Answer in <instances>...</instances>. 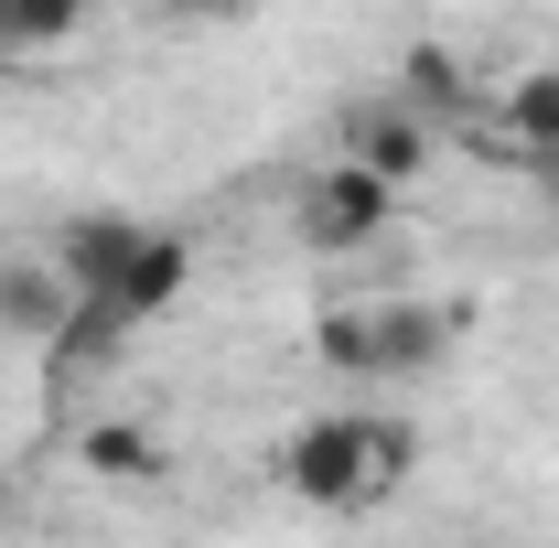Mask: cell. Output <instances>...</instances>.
Returning <instances> with one entry per match:
<instances>
[{
    "label": "cell",
    "mask_w": 559,
    "mask_h": 548,
    "mask_svg": "<svg viewBox=\"0 0 559 548\" xmlns=\"http://www.w3.org/2000/svg\"><path fill=\"white\" fill-rule=\"evenodd\" d=\"M419 463V430L399 409H312L290 441L270 452V484L290 505H312V516H366V505H388Z\"/></svg>",
    "instance_id": "1"
},
{
    "label": "cell",
    "mask_w": 559,
    "mask_h": 548,
    "mask_svg": "<svg viewBox=\"0 0 559 548\" xmlns=\"http://www.w3.org/2000/svg\"><path fill=\"white\" fill-rule=\"evenodd\" d=\"M452 334H463V312H419V301H334L323 323H312V355L345 377V388H399V377H419V366H441L452 355Z\"/></svg>",
    "instance_id": "2"
},
{
    "label": "cell",
    "mask_w": 559,
    "mask_h": 548,
    "mask_svg": "<svg viewBox=\"0 0 559 548\" xmlns=\"http://www.w3.org/2000/svg\"><path fill=\"white\" fill-rule=\"evenodd\" d=\"M290 226H301V248H312V259H366V248L399 226V183H388V172H366L355 151H334L323 172H301Z\"/></svg>",
    "instance_id": "3"
},
{
    "label": "cell",
    "mask_w": 559,
    "mask_h": 548,
    "mask_svg": "<svg viewBox=\"0 0 559 548\" xmlns=\"http://www.w3.org/2000/svg\"><path fill=\"white\" fill-rule=\"evenodd\" d=\"M194 270H205V259H194V237H183V226H140L130 270L108 279V290H75V301H97L119 334H140V323H162V312L194 290Z\"/></svg>",
    "instance_id": "4"
},
{
    "label": "cell",
    "mask_w": 559,
    "mask_h": 548,
    "mask_svg": "<svg viewBox=\"0 0 559 548\" xmlns=\"http://www.w3.org/2000/svg\"><path fill=\"white\" fill-rule=\"evenodd\" d=\"M345 151H355V162H366V172H388V183H399V194H409L419 172H430V162H441V130H430V119H419L409 97H377V108H355V130H345Z\"/></svg>",
    "instance_id": "5"
},
{
    "label": "cell",
    "mask_w": 559,
    "mask_h": 548,
    "mask_svg": "<svg viewBox=\"0 0 559 548\" xmlns=\"http://www.w3.org/2000/svg\"><path fill=\"white\" fill-rule=\"evenodd\" d=\"M140 226H151V215H108V205H86V215H66V226H55V248H44V259H55L75 290H108V279L130 270Z\"/></svg>",
    "instance_id": "6"
},
{
    "label": "cell",
    "mask_w": 559,
    "mask_h": 548,
    "mask_svg": "<svg viewBox=\"0 0 559 548\" xmlns=\"http://www.w3.org/2000/svg\"><path fill=\"white\" fill-rule=\"evenodd\" d=\"M75 312V279L55 259H0V334L11 344H55Z\"/></svg>",
    "instance_id": "7"
},
{
    "label": "cell",
    "mask_w": 559,
    "mask_h": 548,
    "mask_svg": "<svg viewBox=\"0 0 559 548\" xmlns=\"http://www.w3.org/2000/svg\"><path fill=\"white\" fill-rule=\"evenodd\" d=\"M399 97H409V108H419L441 140L474 130V65H463L452 44H409V55H399Z\"/></svg>",
    "instance_id": "8"
},
{
    "label": "cell",
    "mask_w": 559,
    "mask_h": 548,
    "mask_svg": "<svg viewBox=\"0 0 559 548\" xmlns=\"http://www.w3.org/2000/svg\"><path fill=\"white\" fill-rule=\"evenodd\" d=\"M495 140H506V162L559 151V65H527L506 97H495Z\"/></svg>",
    "instance_id": "9"
},
{
    "label": "cell",
    "mask_w": 559,
    "mask_h": 548,
    "mask_svg": "<svg viewBox=\"0 0 559 548\" xmlns=\"http://www.w3.org/2000/svg\"><path fill=\"white\" fill-rule=\"evenodd\" d=\"M86 33V0H0V65H44Z\"/></svg>",
    "instance_id": "10"
},
{
    "label": "cell",
    "mask_w": 559,
    "mask_h": 548,
    "mask_svg": "<svg viewBox=\"0 0 559 548\" xmlns=\"http://www.w3.org/2000/svg\"><path fill=\"white\" fill-rule=\"evenodd\" d=\"M86 474H151V441L119 430V419H108V430H86Z\"/></svg>",
    "instance_id": "11"
},
{
    "label": "cell",
    "mask_w": 559,
    "mask_h": 548,
    "mask_svg": "<svg viewBox=\"0 0 559 548\" xmlns=\"http://www.w3.org/2000/svg\"><path fill=\"white\" fill-rule=\"evenodd\" d=\"M162 22H183V33H215V22H248V0H151Z\"/></svg>",
    "instance_id": "12"
},
{
    "label": "cell",
    "mask_w": 559,
    "mask_h": 548,
    "mask_svg": "<svg viewBox=\"0 0 559 548\" xmlns=\"http://www.w3.org/2000/svg\"><path fill=\"white\" fill-rule=\"evenodd\" d=\"M527 172H538V205L559 215V151H527Z\"/></svg>",
    "instance_id": "13"
},
{
    "label": "cell",
    "mask_w": 559,
    "mask_h": 548,
    "mask_svg": "<svg viewBox=\"0 0 559 548\" xmlns=\"http://www.w3.org/2000/svg\"><path fill=\"white\" fill-rule=\"evenodd\" d=\"M0 516H11V495H0Z\"/></svg>",
    "instance_id": "14"
}]
</instances>
